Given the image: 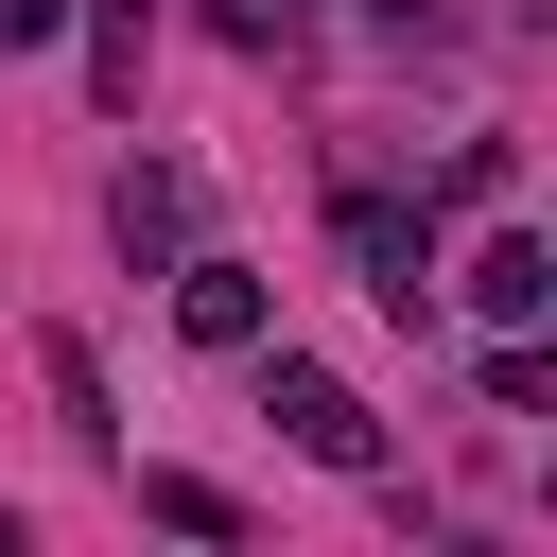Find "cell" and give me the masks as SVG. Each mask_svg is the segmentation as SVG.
I'll use <instances>...</instances> for the list:
<instances>
[{"label": "cell", "mask_w": 557, "mask_h": 557, "mask_svg": "<svg viewBox=\"0 0 557 557\" xmlns=\"http://www.w3.org/2000/svg\"><path fill=\"white\" fill-rule=\"evenodd\" d=\"M244 366H261V418H278V435H296L313 470H383V418H366V383H331V366H296L278 331H261Z\"/></svg>", "instance_id": "1"}, {"label": "cell", "mask_w": 557, "mask_h": 557, "mask_svg": "<svg viewBox=\"0 0 557 557\" xmlns=\"http://www.w3.org/2000/svg\"><path fill=\"white\" fill-rule=\"evenodd\" d=\"M331 244L366 261V296H383L400 331L435 313V209H400V191H331Z\"/></svg>", "instance_id": "2"}, {"label": "cell", "mask_w": 557, "mask_h": 557, "mask_svg": "<svg viewBox=\"0 0 557 557\" xmlns=\"http://www.w3.org/2000/svg\"><path fill=\"white\" fill-rule=\"evenodd\" d=\"M435 296H453L470 331H540V313H557V244H540V226H487V244H470Z\"/></svg>", "instance_id": "3"}, {"label": "cell", "mask_w": 557, "mask_h": 557, "mask_svg": "<svg viewBox=\"0 0 557 557\" xmlns=\"http://www.w3.org/2000/svg\"><path fill=\"white\" fill-rule=\"evenodd\" d=\"M174 331H191V348H261V331H278V278L226 261V244H209V261L174 244Z\"/></svg>", "instance_id": "4"}, {"label": "cell", "mask_w": 557, "mask_h": 557, "mask_svg": "<svg viewBox=\"0 0 557 557\" xmlns=\"http://www.w3.org/2000/svg\"><path fill=\"white\" fill-rule=\"evenodd\" d=\"M35 366H52V418H70V453H104V470H122V400H104V348H87V331H52Z\"/></svg>", "instance_id": "5"}, {"label": "cell", "mask_w": 557, "mask_h": 557, "mask_svg": "<svg viewBox=\"0 0 557 557\" xmlns=\"http://www.w3.org/2000/svg\"><path fill=\"white\" fill-rule=\"evenodd\" d=\"M104 226H122V261H174V244H191V191H174V174H122Z\"/></svg>", "instance_id": "6"}, {"label": "cell", "mask_w": 557, "mask_h": 557, "mask_svg": "<svg viewBox=\"0 0 557 557\" xmlns=\"http://www.w3.org/2000/svg\"><path fill=\"white\" fill-rule=\"evenodd\" d=\"M139 522H174V540H244V505H226L209 470H139Z\"/></svg>", "instance_id": "7"}, {"label": "cell", "mask_w": 557, "mask_h": 557, "mask_svg": "<svg viewBox=\"0 0 557 557\" xmlns=\"http://www.w3.org/2000/svg\"><path fill=\"white\" fill-rule=\"evenodd\" d=\"M139 35H157V0H87V87L104 104H139Z\"/></svg>", "instance_id": "8"}, {"label": "cell", "mask_w": 557, "mask_h": 557, "mask_svg": "<svg viewBox=\"0 0 557 557\" xmlns=\"http://www.w3.org/2000/svg\"><path fill=\"white\" fill-rule=\"evenodd\" d=\"M487 400H505V418H540V400H557V366H540V331H487Z\"/></svg>", "instance_id": "9"}, {"label": "cell", "mask_w": 557, "mask_h": 557, "mask_svg": "<svg viewBox=\"0 0 557 557\" xmlns=\"http://www.w3.org/2000/svg\"><path fill=\"white\" fill-rule=\"evenodd\" d=\"M70 35V0H0V52H52Z\"/></svg>", "instance_id": "10"}, {"label": "cell", "mask_w": 557, "mask_h": 557, "mask_svg": "<svg viewBox=\"0 0 557 557\" xmlns=\"http://www.w3.org/2000/svg\"><path fill=\"white\" fill-rule=\"evenodd\" d=\"M296 17H313V0H226V35H244V52H278Z\"/></svg>", "instance_id": "11"}, {"label": "cell", "mask_w": 557, "mask_h": 557, "mask_svg": "<svg viewBox=\"0 0 557 557\" xmlns=\"http://www.w3.org/2000/svg\"><path fill=\"white\" fill-rule=\"evenodd\" d=\"M366 17H400V35H435V17H453V0H366Z\"/></svg>", "instance_id": "12"}]
</instances>
